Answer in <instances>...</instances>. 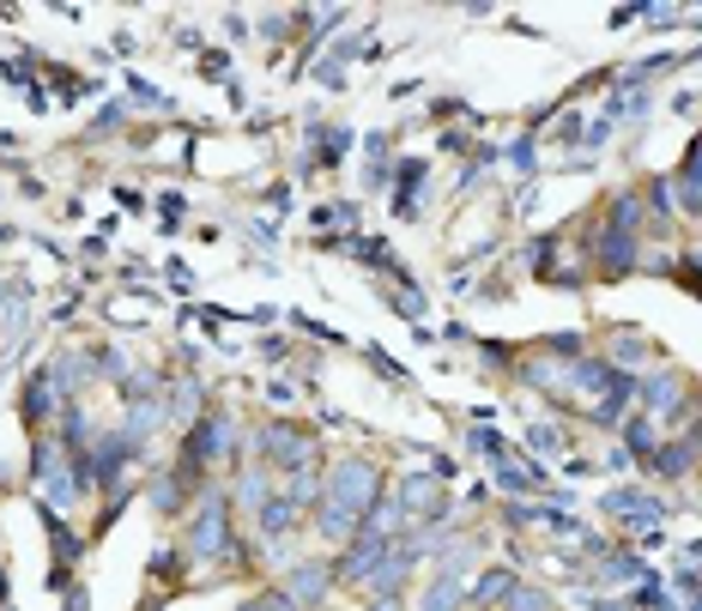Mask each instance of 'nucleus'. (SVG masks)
<instances>
[{"label":"nucleus","instance_id":"f03ea898","mask_svg":"<svg viewBox=\"0 0 702 611\" xmlns=\"http://www.w3.org/2000/svg\"><path fill=\"white\" fill-rule=\"evenodd\" d=\"M188 551L183 545H164V551H152V563H145V575H152V581H164V587H176L183 581V569H188Z\"/></svg>","mask_w":702,"mask_h":611},{"label":"nucleus","instance_id":"f257e3e1","mask_svg":"<svg viewBox=\"0 0 702 611\" xmlns=\"http://www.w3.org/2000/svg\"><path fill=\"white\" fill-rule=\"evenodd\" d=\"M291 581H285V599L297 611H315L321 606L327 594H334V569H327V563H297V569H285Z\"/></svg>","mask_w":702,"mask_h":611},{"label":"nucleus","instance_id":"39448f33","mask_svg":"<svg viewBox=\"0 0 702 611\" xmlns=\"http://www.w3.org/2000/svg\"><path fill=\"white\" fill-rule=\"evenodd\" d=\"M61 611H92V587H85V581H73V587L61 594Z\"/></svg>","mask_w":702,"mask_h":611},{"label":"nucleus","instance_id":"7ed1b4c3","mask_svg":"<svg viewBox=\"0 0 702 611\" xmlns=\"http://www.w3.org/2000/svg\"><path fill=\"white\" fill-rule=\"evenodd\" d=\"M515 569H496V563H491V569H484V581L479 587H472V599H479V606H508V594H515Z\"/></svg>","mask_w":702,"mask_h":611},{"label":"nucleus","instance_id":"20e7f679","mask_svg":"<svg viewBox=\"0 0 702 611\" xmlns=\"http://www.w3.org/2000/svg\"><path fill=\"white\" fill-rule=\"evenodd\" d=\"M243 611H297V606H291V599H285V587H267V594H255V599H248Z\"/></svg>","mask_w":702,"mask_h":611}]
</instances>
